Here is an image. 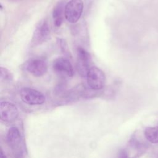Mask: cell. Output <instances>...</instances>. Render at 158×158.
Returning a JSON list of instances; mask_svg holds the SVG:
<instances>
[{
	"instance_id": "14",
	"label": "cell",
	"mask_w": 158,
	"mask_h": 158,
	"mask_svg": "<svg viewBox=\"0 0 158 158\" xmlns=\"http://www.w3.org/2000/svg\"><path fill=\"white\" fill-rule=\"evenodd\" d=\"M0 158H7V156L4 154L2 149H1V154H0Z\"/></svg>"
},
{
	"instance_id": "12",
	"label": "cell",
	"mask_w": 158,
	"mask_h": 158,
	"mask_svg": "<svg viewBox=\"0 0 158 158\" xmlns=\"http://www.w3.org/2000/svg\"><path fill=\"white\" fill-rule=\"evenodd\" d=\"M0 77L1 79H4V80H10L12 79V75L10 72L6 68L1 67L0 68Z\"/></svg>"
},
{
	"instance_id": "8",
	"label": "cell",
	"mask_w": 158,
	"mask_h": 158,
	"mask_svg": "<svg viewBox=\"0 0 158 158\" xmlns=\"http://www.w3.org/2000/svg\"><path fill=\"white\" fill-rule=\"evenodd\" d=\"M27 70L35 77H41L46 73L48 70L46 62L41 59H33L27 62Z\"/></svg>"
},
{
	"instance_id": "4",
	"label": "cell",
	"mask_w": 158,
	"mask_h": 158,
	"mask_svg": "<svg viewBox=\"0 0 158 158\" xmlns=\"http://www.w3.org/2000/svg\"><path fill=\"white\" fill-rule=\"evenodd\" d=\"M20 95L22 101L29 105H41L45 102L46 99L42 93L30 88H22Z\"/></svg>"
},
{
	"instance_id": "2",
	"label": "cell",
	"mask_w": 158,
	"mask_h": 158,
	"mask_svg": "<svg viewBox=\"0 0 158 158\" xmlns=\"http://www.w3.org/2000/svg\"><path fill=\"white\" fill-rule=\"evenodd\" d=\"M86 81L88 86L94 90L102 89L106 83L104 73L97 67H91L86 75Z\"/></svg>"
},
{
	"instance_id": "1",
	"label": "cell",
	"mask_w": 158,
	"mask_h": 158,
	"mask_svg": "<svg viewBox=\"0 0 158 158\" xmlns=\"http://www.w3.org/2000/svg\"><path fill=\"white\" fill-rule=\"evenodd\" d=\"M83 9L82 0H70L64 7V16L70 23H74L80 18Z\"/></svg>"
},
{
	"instance_id": "10",
	"label": "cell",
	"mask_w": 158,
	"mask_h": 158,
	"mask_svg": "<svg viewBox=\"0 0 158 158\" xmlns=\"http://www.w3.org/2000/svg\"><path fill=\"white\" fill-rule=\"evenodd\" d=\"M63 14H64V9L62 3H59L54 9L53 19L54 23L56 27H59L63 20Z\"/></svg>"
},
{
	"instance_id": "6",
	"label": "cell",
	"mask_w": 158,
	"mask_h": 158,
	"mask_svg": "<svg viewBox=\"0 0 158 158\" xmlns=\"http://www.w3.org/2000/svg\"><path fill=\"white\" fill-rule=\"evenodd\" d=\"M54 71L59 75L65 77H72L73 75V69L70 61L64 57L56 59L52 64Z\"/></svg>"
},
{
	"instance_id": "13",
	"label": "cell",
	"mask_w": 158,
	"mask_h": 158,
	"mask_svg": "<svg viewBox=\"0 0 158 158\" xmlns=\"http://www.w3.org/2000/svg\"><path fill=\"white\" fill-rule=\"evenodd\" d=\"M118 158H128V154H127V152L124 149L120 150V151L119 152Z\"/></svg>"
},
{
	"instance_id": "3",
	"label": "cell",
	"mask_w": 158,
	"mask_h": 158,
	"mask_svg": "<svg viewBox=\"0 0 158 158\" xmlns=\"http://www.w3.org/2000/svg\"><path fill=\"white\" fill-rule=\"evenodd\" d=\"M7 141L15 157H20L22 154V137L19 129L15 127H10L7 134Z\"/></svg>"
},
{
	"instance_id": "5",
	"label": "cell",
	"mask_w": 158,
	"mask_h": 158,
	"mask_svg": "<svg viewBox=\"0 0 158 158\" xmlns=\"http://www.w3.org/2000/svg\"><path fill=\"white\" fill-rule=\"evenodd\" d=\"M91 58L89 53L81 47L77 49V68L78 73L82 77H86L89 69Z\"/></svg>"
},
{
	"instance_id": "11",
	"label": "cell",
	"mask_w": 158,
	"mask_h": 158,
	"mask_svg": "<svg viewBox=\"0 0 158 158\" xmlns=\"http://www.w3.org/2000/svg\"><path fill=\"white\" fill-rule=\"evenodd\" d=\"M144 136L152 143H158V127H148L144 130Z\"/></svg>"
},
{
	"instance_id": "7",
	"label": "cell",
	"mask_w": 158,
	"mask_h": 158,
	"mask_svg": "<svg viewBox=\"0 0 158 158\" xmlns=\"http://www.w3.org/2000/svg\"><path fill=\"white\" fill-rule=\"evenodd\" d=\"M19 112L17 107L12 103L7 101H2L0 103V117L4 122L14 121L18 116Z\"/></svg>"
},
{
	"instance_id": "9",
	"label": "cell",
	"mask_w": 158,
	"mask_h": 158,
	"mask_svg": "<svg viewBox=\"0 0 158 158\" xmlns=\"http://www.w3.org/2000/svg\"><path fill=\"white\" fill-rule=\"evenodd\" d=\"M49 35L50 30L49 25L46 21H43L36 28L33 33L32 43L35 45L41 44L49 38Z\"/></svg>"
}]
</instances>
